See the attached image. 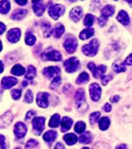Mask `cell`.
<instances>
[{
    "mask_svg": "<svg viewBox=\"0 0 132 149\" xmlns=\"http://www.w3.org/2000/svg\"><path fill=\"white\" fill-rule=\"evenodd\" d=\"M98 48H99V42H98L97 39L94 38L88 45H85L83 46L82 52L86 56L93 57L97 53Z\"/></svg>",
    "mask_w": 132,
    "mask_h": 149,
    "instance_id": "1",
    "label": "cell"
},
{
    "mask_svg": "<svg viewBox=\"0 0 132 149\" xmlns=\"http://www.w3.org/2000/svg\"><path fill=\"white\" fill-rule=\"evenodd\" d=\"M64 67H65V71L69 73L71 72H75L76 71H77L80 67V62L79 60L73 57V58H70L69 59H67L64 62Z\"/></svg>",
    "mask_w": 132,
    "mask_h": 149,
    "instance_id": "2",
    "label": "cell"
},
{
    "mask_svg": "<svg viewBox=\"0 0 132 149\" xmlns=\"http://www.w3.org/2000/svg\"><path fill=\"white\" fill-rule=\"evenodd\" d=\"M44 123H45V118L44 117H36L32 120V127L33 131L36 135L41 134V133L44 129Z\"/></svg>",
    "mask_w": 132,
    "mask_h": 149,
    "instance_id": "3",
    "label": "cell"
},
{
    "mask_svg": "<svg viewBox=\"0 0 132 149\" xmlns=\"http://www.w3.org/2000/svg\"><path fill=\"white\" fill-rule=\"evenodd\" d=\"M64 10L65 9L62 4H53L50 6L48 12L53 19H57L64 13Z\"/></svg>",
    "mask_w": 132,
    "mask_h": 149,
    "instance_id": "4",
    "label": "cell"
},
{
    "mask_svg": "<svg viewBox=\"0 0 132 149\" xmlns=\"http://www.w3.org/2000/svg\"><path fill=\"white\" fill-rule=\"evenodd\" d=\"M64 47L68 52V53H73L75 52L77 47V41L74 37H68L65 38L64 42Z\"/></svg>",
    "mask_w": 132,
    "mask_h": 149,
    "instance_id": "5",
    "label": "cell"
},
{
    "mask_svg": "<svg viewBox=\"0 0 132 149\" xmlns=\"http://www.w3.org/2000/svg\"><path fill=\"white\" fill-rule=\"evenodd\" d=\"M43 60H50V61H60L62 59V55L60 52L56 50H51L50 52H45L42 54Z\"/></svg>",
    "mask_w": 132,
    "mask_h": 149,
    "instance_id": "6",
    "label": "cell"
},
{
    "mask_svg": "<svg viewBox=\"0 0 132 149\" xmlns=\"http://www.w3.org/2000/svg\"><path fill=\"white\" fill-rule=\"evenodd\" d=\"M101 87L97 83H92L90 86V95L93 101H98L101 98Z\"/></svg>",
    "mask_w": 132,
    "mask_h": 149,
    "instance_id": "7",
    "label": "cell"
},
{
    "mask_svg": "<svg viewBox=\"0 0 132 149\" xmlns=\"http://www.w3.org/2000/svg\"><path fill=\"white\" fill-rule=\"evenodd\" d=\"M44 75L48 79H52L59 76L60 74V68L58 66H50L46 67L43 70Z\"/></svg>",
    "mask_w": 132,
    "mask_h": 149,
    "instance_id": "8",
    "label": "cell"
},
{
    "mask_svg": "<svg viewBox=\"0 0 132 149\" xmlns=\"http://www.w3.org/2000/svg\"><path fill=\"white\" fill-rule=\"evenodd\" d=\"M26 133H27V127L23 122L16 123L15 128H14V134L17 138H18V139L23 138L25 136Z\"/></svg>",
    "mask_w": 132,
    "mask_h": 149,
    "instance_id": "9",
    "label": "cell"
},
{
    "mask_svg": "<svg viewBox=\"0 0 132 149\" xmlns=\"http://www.w3.org/2000/svg\"><path fill=\"white\" fill-rule=\"evenodd\" d=\"M20 37H21V31L20 29L18 28L11 29L7 33V39L10 43H17L20 39Z\"/></svg>",
    "mask_w": 132,
    "mask_h": 149,
    "instance_id": "10",
    "label": "cell"
},
{
    "mask_svg": "<svg viewBox=\"0 0 132 149\" xmlns=\"http://www.w3.org/2000/svg\"><path fill=\"white\" fill-rule=\"evenodd\" d=\"M32 8L33 10L35 12V14L37 17H41L45 10V5L43 1H37V0H33L32 1Z\"/></svg>",
    "mask_w": 132,
    "mask_h": 149,
    "instance_id": "11",
    "label": "cell"
},
{
    "mask_svg": "<svg viewBox=\"0 0 132 149\" xmlns=\"http://www.w3.org/2000/svg\"><path fill=\"white\" fill-rule=\"evenodd\" d=\"M49 94L47 93H39L37 95V104L43 108H45L49 105V100H48Z\"/></svg>",
    "mask_w": 132,
    "mask_h": 149,
    "instance_id": "12",
    "label": "cell"
},
{
    "mask_svg": "<svg viewBox=\"0 0 132 149\" xmlns=\"http://www.w3.org/2000/svg\"><path fill=\"white\" fill-rule=\"evenodd\" d=\"M16 84H17V79L16 78L4 77L2 79V87L3 89H10Z\"/></svg>",
    "mask_w": 132,
    "mask_h": 149,
    "instance_id": "13",
    "label": "cell"
},
{
    "mask_svg": "<svg viewBox=\"0 0 132 149\" xmlns=\"http://www.w3.org/2000/svg\"><path fill=\"white\" fill-rule=\"evenodd\" d=\"M83 16V10L80 7L73 8L70 12V17L74 22H78Z\"/></svg>",
    "mask_w": 132,
    "mask_h": 149,
    "instance_id": "14",
    "label": "cell"
},
{
    "mask_svg": "<svg viewBox=\"0 0 132 149\" xmlns=\"http://www.w3.org/2000/svg\"><path fill=\"white\" fill-rule=\"evenodd\" d=\"M27 14V10H24V9H17V10H15L11 16H10V18L13 19V20H21L23 19Z\"/></svg>",
    "mask_w": 132,
    "mask_h": 149,
    "instance_id": "15",
    "label": "cell"
},
{
    "mask_svg": "<svg viewBox=\"0 0 132 149\" xmlns=\"http://www.w3.org/2000/svg\"><path fill=\"white\" fill-rule=\"evenodd\" d=\"M73 124V120L69 117H64L61 121V131L63 133L68 131L70 129L71 126Z\"/></svg>",
    "mask_w": 132,
    "mask_h": 149,
    "instance_id": "16",
    "label": "cell"
},
{
    "mask_svg": "<svg viewBox=\"0 0 132 149\" xmlns=\"http://www.w3.org/2000/svg\"><path fill=\"white\" fill-rule=\"evenodd\" d=\"M117 21H119L121 24H123L124 25H127L130 24V17H129V15L128 13L125 11V10H121L117 17Z\"/></svg>",
    "mask_w": 132,
    "mask_h": 149,
    "instance_id": "17",
    "label": "cell"
},
{
    "mask_svg": "<svg viewBox=\"0 0 132 149\" xmlns=\"http://www.w3.org/2000/svg\"><path fill=\"white\" fill-rule=\"evenodd\" d=\"M115 12V7L113 5L108 4L106 6H104L102 10V16L108 18L109 17L112 16Z\"/></svg>",
    "mask_w": 132,
    "mask_h": 149,
    "instance_id": "18",
    "label": "cell"
},
{
    "mask_svg": "<svg viewBox=\"0 0 132 149\" xmlns=\"http://www.w3.org/2000/svg\"><path fill=\"white\" fill-rule=\"evenodd\" d=\"M93 34H94V29L87 28V29L83 30V31L80 32L79 38H80V39H82V40H85V39H88V38H90L91 37H92Z\"/></svg>",
    "mask_w": 132,
    "mask_h": 149,
    "instance_id": "19",
    "label": "cell"
},
{
    "mask_svg": "<svg viewBox=\"0 0 132 149\" xmlns=\"http://www.w3.org/2000/svg\"><path fill=\"white\" fill-rule=\"evenodd\" d=\"M25 72V69L24 67H23L22 65H14L11 70H10V73L13 74V75H16V76H21L23 74H24Z\"/></svg>",
    "mask_w": 132,
    "mask_h": 149,
    "instance_id": "20",
    "label": "cell"
},
{
    "mask_svg": "<svg viewBox=\"0 0 132 149\" xmlns=\"http://www.w3.org/2000/svg\"><path fill=\"white\" fill-rule=\"evenodd\" d=\"M64 140L68 145L71 146V145H74L77 141V137L74 134H68L64 136Z\"/></svg>",
    "mask_w": 132,
    "mask_h": 149,
    "instance_id": "21",
    "label": "cell"
},
{
    "mask_svg": "<svg viewBox=\"0 0 132 149\" xmlns=\"http://www.w3.org/2000/svg\"><path fill=\"white\" fill-rule=\"evenodd\" d=\"M64 27L62 24H57L53 30V35L57 38H60L64 34Z\"/></svg>",
    "mask_w": 132,
    "mask_h": 149,
    "instance_id": "22",
    "label": "cell"
},
{
    "mask_svg": "<svg viewBox=\"0 0 132 149\" xmlns=\"http://www.w3.org/2000/svg\"><path fill=\"white\" fill-rule=\"evenodd\" d=\"M57 138V132L55 131H48L44 134V140L46 142H52Z\"/></svg>",
    "mask_w": 132,
    "mask_h": 149,
    "instance_id": "23",
    "label": "cell"
},
{
    "mask_svg": "<svg viewBox=\"0 0 132 149\" xmlns=\"http://www.w3.org/2000/svg\"><path fill=\"white\" fill-rule=\"evenodd\" d=\"M92 135L90 132H87L79 137V141L83 144H90L92 141Z\"/></svg>",
    "mask_w": 132,
    "mask_h": 149,
    "instance_id": "24",
    "label": "cell"
},
{
    "mask_svg": "<svg viewBox=\"0 0 132 149\" xmlns=\"http://www.w3.org/2000/svg\"><path fill=\"white\" fill-rule=\"evenodd\" d=\"M42 29L44 31V35L46 38L50 37V34L52 33V28H51V25L49 22H44L42 24Z\"/></svg>",
    "mask_w": 132,
    "mask_h": 149,
    "instance_id": "25",
    "label": "cell"
},
{
    "mask_svg": "<svg viewBox=\"0 0 132 149\" xmlns=\"http://www.w3.org/2000/svg\"><path fill=\"white\" fill-rule=\"evenodd\" d=\"M106 69H107V67L104 65H99L98 67H96V69L92 72V74L95 78H99L105 72Z\"/></svg>",
    "mask_w": 132,
    "mask_h": 149,
    "instance_id": "26",
    "label": "cell"
},
{
    "mask_svg": "<svg viewBox=\"0 0 132 149\" xmlns=\"http://www.w3.org/2000/svg\"><path fill=\"white\" fill-rule=\"evenodd\" d=\"M75 100H76L77 103H81V102L85 101V93H84V89H78L76 92Z\"/></svg>",
    "mask_w": 132,
    "mask_h": 149,
    "instance_id": "27",
    "label": "cell"
},
{
    "mask_svg": "<svg viewBox=\"0 0 132 149\" xmlns=\"http://www.w3.org/2000/svg\"><path fill=\"white\" fill-rule=\"evenodd\" d=\"M1 121H2V125L3 123V126H8L11 123L12 121V115L10 112L5 113L2 117H1Z\"/></svg>",
    "mask_w": 132,
    "mask_h": 149,
    "instance_id": "28",
    "label": "cell"
},
{
    "mask_svg": "<svg viewBox=\"0 0 132 149\" xmlns=\"http://www.w3.org/2000/svg\"><path fill=\"white\" fill-rule=\"evenodd\" d=\"M10 9V3L7 0L1 1L0 3V11L2 14H6Z\"/></svg>",
    "mask_w": 132,
    "mask_h": 149,
    "instance_id": "29",
    "label": "cell"
},
{
    "mask_svg": "<svg viewBox=\"0 0 132 149\" xmlns=\"http://www.w3.org/2000/svg\"><path fill=\"white\" fill-rule=\"evenodd\" d=\"M59 123H60V115L56 113L51 117L49 122V126L50 127H57L59 126Z\"/></svg>",
    "mask_w": 132,
    "mask_h": 149,
    "instance_id": "30",
    "label": "cell"
},
{
    "mask_svg": "<svg viewBox=\"0 0 132 149\" xmlns=\"http://www.w3.org/2000/svg\"><path fill=\"white\" fill-rule=\"evenodd\" d=\"M110 127V119L108 117H103L99 120V127L101 130L105 131Z\"/></svg>",
    "mask_w": 132,
    "mask_h": 149,
    "instance_id": "31",
    "label": "cell"
},
{
    "mask_svg": "<svg viewBox=\"0 0 132 149\" xmlns=\"http://www.w3.org/2000/svg\"><path fill=\"white\" fill-rule=\"evenodd\" d=\"M90 79V77H89V74L87 72H82L77 79L76 80V83L78 84V85H81V84H84L86 82H88Z\"/></svg>",
    "mask_w": 132,
    "mask_h": 149,
    "instance_id": "32",
    "label": "cell"
},
{
    "mask_svg": "<svg viewBox=\"0 0 132 149\" xmlns=\"http://www.w3.org/2000/svg\"><path fill=\"white\" fill-rule=\"evenodd\" d=\"M36 68L32 65H30L28 67V71L25 74V79L27 80H32L34 79V77L36 76Z\"/></svg>",
    "mask_w": 132,
    "mask_h": 149,
    "instance_id": "33",
    "label": "cell"
},
{
    "mask_svg": "<svg viewBox=\"0 0 132 149\" xmlns=\"http://www.w3.org/2000/svg\"><path fill=\"white\" fill-rule=\"evenodd\" d=\"M25 43L28 45H33L36 43V37L30 32V31H27L26 32V36H25Z\"/></svg>",
    "mask_w": 132,
    "mask_h": 149,
    "instance_id": "34",
    "label": "cell"
},
{
    "mask_svg": "<svg viewBox=\"0 0 132 149\" xmlns=\"http://www.w3.org/2000/svg\"><path fill=\"white\" fill-rule=\"evenodd\" d=\"M113 69L116 72L120 73V72H124L126 71V67H125V64L124 63H120V62H117L114 64L113 65Z\"/></svg>",
    "mask_w": 132,
    "mask_h": 149,
    "instance_id": "35",
    "label": "cell"
},
{
    "mask_svg": "<svg viewBox=\"0 0 132 149\" xmlns=\"http://www.w3.org/2000/svg\"><path fill=\"white\" fill-rule=\"evenodd\" d=\"M85 127H86V125L84 122L83 121H79L76 124L75 126V132L77 133V134H83L85 130Z\"/></svg>",
    "mask_w": 132,
    "mask_h": 149,
    "instance_id": "36",
    "label": "cell"
},
{
    "mask_svg": "<svg viewBox=\"0 0 132 149\" xmlns=\"http://www.w3.org/2000/svg\"><path fill=\"white\" fill-rule=\"evenodd\" d=\"M94 19H95V17H94L93 15H91V14H87V15L85 16L84 21V25L87 26V27H91V26L93 24V23H94Z\"/></svg>",
    "mask_w": 132,
    "mask_h": 149,
    "instance_id": "37",
    "label": "cell"
},
{
    "mask_svg": "<svg viewBox=\"0 0 132 149\" xmlns=\"http://www.w3.org/2000/svg\"><path fill=\"white\" fill-rule=\"evenodd\" d=\"M100 115H101V113L99 112H94V113H92L91 114V116H90V122H91V125L96 124L98 121V120L100 118Z\"/></svg>",
    "mask_w": 132,
    "mask_h": 149,
    "instance_id": "38",
    "label": "cell"
},
{
    "mask_svg": "<svg viewBox=\"0 0 132 149\" xmlns=\"http://www.w3.org/2000/svg\"><path fill=\"white\" fill-rule=\"evenodd\" d=\"M61 82H62L61 78H60L59 76L56 77V78L52 80V82L50 83V89L55 90L56 88H57V87L59 86V85L61 84Z\"/></svg>",
    "mask_w": 132,
    "mask_h": 149,
    "instance_id": "39",
    "label": "cell"
},
{
    "mask_svg": "<svg viewBox=\"0 0 132 149\" xmlns=\"http://www.w3.org/2000/svg\"><path fill=\"white\" fill-rule=\"evenodd\" d=\"M33 101V94H32V92L31 90H28L25 93V96H24V102L26 103H32Z\"/></svg>",
    "mask_w": 132,
    "mask_h": 149,
    "instance_id": "40",
    "label": "cell"
},
{
    "mask_svg": "<svg viewBox=\"0 0 132 149\" xmlns=\"http://www.w3.org/2000/svg\"><path fill=\"white\" fill-rule=\"evenodd\" d=\"M11 97L14 99V100H19L20 97H21V93H22V91L20 89H14L11 91Z\"/></svg>",
    "mask_w": 132,
    "mask_h": 149,
    "instance_id": "41",
    "label": "cell"
},
{
    "mask_svg": "<svg viewBox=\"0 0 132 149\" xmlns=\"http://www.w3.org/2000/svg\"><path fill=\"white\" fill-rule=\"evenodd\" d=\"M88 109V105L86 104L85 101L81 102V103H77V110L81 113H84L86 110Z\"/></svg>",
    "mask_w": 132,
    "mask_h": 149,
    "instance_id": "42",
    "label": "cell"
},
{
    "mask_svg": "<svg viewBox=\"0 0 132 149\" xmlns=\"http://www.w3.org/2000/svg\"><path fill=\"white\" fill-rule=\"evenodd\" d=\"M37 141H35V140H30V141H28V142L26 143V145H25V148L26 149H30V148H35L36 146H37Z\"/></svg>",
    "mask_w": 132,
    "mask_h": 149,
    "instance_id": "43",
    "label": "cell"
},
{
    "mask_svg": "<svg viewBox=\"0 0 132 149\" xmlns=\"http://www.w3.org/2000/svg\"><path fill=\"white\" fill-rule=\"evenodd\" d=\"M112 79V75H109V76H103L101 78V81L103 86H106L108 84V82Z\"/></svg>",
    "mask_w": 132,
    "mask_h": 149,
    "instance_id": "44",
    "label": "cell"
},
{
    "mask_svg": "<svg viewBox=\"0 0 132 149\" xmlns=\"http://www.w3.org/2000/svg\"><path fill=\"white\" fill-rule=\"evenodd\" d=\"M36 115V112L35 111H29L25 116V120H30V118L34 117Z\"/></svg>",
    "mask_w": 132,
    "mask_h": 149,
    "instance_id": "45",
    "label": "cell"
},
{
    "mask_svg": "<svg viewBox=\"0 0 132 149\" xmlns=\"http://www.w3.org/2000/svg\"><path fill=\"white\" fill-rule=\"evenodd\" d=\"M1 138V149H6V143H5V138L3 134L0 136Z\"/></svg>",
    "mask_w": 132,
    "mask_h": 149,
    "instance_id": "46",
    "label": "cell"
},
{
    "mask_svg": "<svg viewBox=\"0 0 132 149\" xmlns=\"http://www.w3.org/2000/svg\"><path fill=\"white\" fill-rule=\"evenodd\" d=\"M124 64L127 65H132V53L127 57V58L124 61Z\"/></svg>",
    "mask_w": 132,
    "mask_h": 149,
    "instance_id": "47",
    "label": "cell"
},
{
    "mask_svg": "<svg viewBox=\"0 0 132 149\" xmlns=\"http://www.w3.org/2000/svg\"><path fill=\"white\" fill-rule=\"evenodd\" d=\"M106 22H107V18H106V17H103V16H102V17L99 18V24H100L101 26L105 25Z\"/></svg>",
    "mask_w": 132,
    "mask_h": 149,
    "instance_id": "48",
    "label": "cell"
},
{
    "mask_svg": "<svg viewBox=\"0 0 132 149\" xmlns=\"http://www.w3.org/2000/svg\"><path fill=\"white\" fill-rule=\"evenodd\" d=\"M104 112H106V113H110V112L111 111V104L106 103V104L104 105Z\"/></svg>",
    "mask_w": 132,
    "mask_h": 149,
    "instance_id": "49",
    "label": "cell"
},
{
    "mask_svg": "<svg viewBox=\"0 0 132 149\" xmlns=\"http://www.w3.org/2000/svg\"><path fill=\"white\" fill-rule=\"evenodd\" d=\"M87 66H88V68H89V69H90L91 72H93V71L96 69V67H97V66H96V65H95L93 62H91V63H89Z\"/></svg>",
    "mask_w": 132,
    "mask_h": 149,
    "instance_id": "50",
    "label": "cell"
},
{
    "mask_svg": "<svg viewBox=\"0 0 132 149\" xmlns=\"http://www.w3.org/2000/svg\"><path fill=\"white\" fill-rule=\"evenodd\" d=\"M119 99H120V97H119L118 95H115V96H113V97H111V101L112 103L118 102Z\"/></svg>",
    "mask_w": 132,
    "mask_h": 149,
    "instance_id": "51",
    "label": "cell"
},
{
    "mask_svg": "<svg viewBox=\"0 0 132 149\" xmlns=\"http://www.w3.org/2000/svg\"><path fill=\"white\" fill-rule=\"evenodd\" d=\"M54 149H65V148H64V146L63 145V143H61V142H57V143L56 144L55 148Z\"/></svg>",
    "mask_w": 132,
    "mask_h": 149,
    "instance_id": "52",
    "label": "cell"
},
{
    "mask_svg": "<svg viewBox=\"0 0 132 149\" xmlns=\"http://www.w3.org/2000/svg\"><path fill=\"white\" fill-rule=\"evenodd\" d=\"M0 26H1V29H0V34H3L5 30H6V26L4 25L3 23H0Z\"/></svg>",
    "mask_w": 132,
    "mask_h": 149,
    "instance_id": "53",
    "label": "cell"
},
{
    "mask_svg": "<svg viewBox=\"0 0 132 149\" xmlns=\"http://www.w3.org/2000/svg\"><path fill=\"white\" fill-rule=\"evenodd\" d=\"M16 3L19 5H25L27 3V1H19V0H16Z\"/></svg>",
    "mask_w": 132,
    "mask_h": 149,
    "instance_id": "54",
    "label": "cell"
},
{
    "mask_svg": "<svg viewBox=\"0 0 132 149\" xmlns=\"http://www.w3.org/2000/svg\"><path fill=\"white\" fill-rule=\"evenodd\" d=\"M127 148V146L126 145H124V144H123V145H120L119 147H117L116 149H126Z\"/></svg>",
    "mask_w": 132,
    "mask_h": 149,
    "instance_id": "55",
    "label": "cell"
},
{
    "mask_svg": "<svg viewBox=\"0 0 132 149\" xmlns=\"http://www.w3.org/2000/svg\"><path fill=\"white\" fill-rule=\"evenodd\" d=\"M0 64H1V72H3V62L1 61V62H0Z\"/></svg>",
    "mask_w": 132,
    "mask_h": 149,
    "instance_id": "56",
    "label": "cell"
},
{
    "mask_svg": "<svg viewBox=\"0 0 132 149\" xmlns=\"http://www.w3.org/2000/svg\"><path fill=\"white\" fill-rule=\"evenodd\" d=\"M26 86H27V82H26V81H23V86L25 87Z\"/></svg>",
    "mask_w": 132,
    "mask_h": 149,
    "instance_id": "57",
    "label": "cell"
},
{
    "mask_svg": "<svg viewBox=\"0 0 132 149\" xmlns=\"http://www.w3.org/2000/svg\"><path fill=\"white\" fill-rule=\"evenodd\" d=\"M128 3H131V4H132V1H128Z\"/></svg>",
    "mask_w": 132,
    "mask_h": 149,
    "instance_id": "58",
    "label": "cell"
},
{
    "mask_svg": "<svg viewBox=\"0 0 132 149\" xmlns=\"http://www.w3.org/2000/svg\"><path fill=\"white\" fill-rule=\"evenodd\" d=\"M82 149H90V148H82Z\"/></svg>",
    "mask_w": 132,
    "mask_h": 149,
    "instance_id": "59",
    "label": "cell"
},
{
    "mask_svg": "<svg viewBox=\"0 0 132 149\" xmlns=\"http://www.w3.org/2000/svg\"><path fill=\"white\" fill-rule=\"evenodd\" d=\"M16 149H21V148H16Z\"/></svg>",
    "mask_w": 132,
    "mask_h": 149,
    "instance_id": "60",
    "label": "cell"
}]
</instances>
